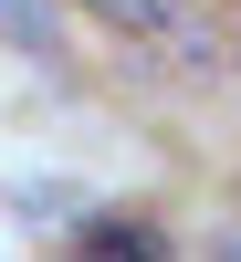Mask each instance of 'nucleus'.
<instances>
[{"label": "nucleus", "instance_id": "1", "mask_svg": "<svg viewBox=\"0 0 241 262\" xmlns=\"http://www.w3.org/2000/svg\"><path fill=\"white\" fill-rule=\"evenodd\" d=\"M105 21H116L126 42H147V53H168V63H210V21L189 11V0H95Z\"/></svg>", "mask_w": 241, "mask_h": 262}, {"label": "nucleus", "instance_id": "3", "mask_svg": "<svg viewBox=\"0 0 241 262\" xmlns=\"http://www.w3.org/2000/svg\"><path fill=\"white\" fill-rule=\"evenodd\" d=\"M11 42L42 53V42H53V0H11Z\"/></svg>", "mask_w": 241, "mask_h": 262}, {"label": "nucleus", "instance_id": "2", "mask_svg": "<svg viewBox=\"0 0 241 262\" xmlns=\"http://www.w3.org/2000/svg\"><path fill=\"white\" fill-rule=\"evenodd\" d=\"M74 252L84 262H168V231L158 221H74Z\"/></svg>", "mask_w": 241, "mask_h": 262}]
</instances>
